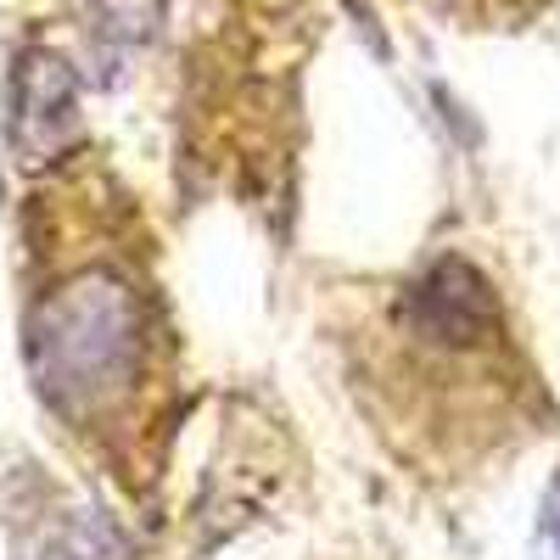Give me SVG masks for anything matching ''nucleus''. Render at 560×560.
Wrapping results in <instances>:
<instances>
[{"label": "nucleus", "instance_id": "f257e3e1", "mask_svg": "<svg viewBox=\"0 0 560 560\" xmlns=\"http://www.w3.org/2000/svg\"><path fill=\"white\" fill-rule=\"evenodd\" d=\"M135 359H140V303L124 280L84 275L39 308L34 376L51 404L84 409L118 393Z\"/></svg>", "mask_w": 560, "mask_h": 560}, {"label": "nucleus", "instance_id": "f03ea898", "mask_svg": "<svg viewBox=\"0 0 560 560\" xmlns=\"http://www.w3.org/2000/svg\"><path fill=\"white\" fill-rule=\"evenodd\" d=\"M45 124V152H57V124L73 129V79L57 57H28L18 84V140L28 147Z\"/></svg>", "mask_w": 560, "mask_h": 560}, {"label": "nucleus", "instance_id": "7ed1b4c3", "mask_svg": "<svg viewBox=\"0 0 560 560\" xmlns=\"http://www.w3.org/2000/svg\"><path fill=\"white\" fill-rule=\"evenodd\" d=\"M533 560H560V471L544 493V516H538V533H533Z\"/></svg>", "mask_w": 560, "mask_h": 560}, {"label": "nucleus", "instance_id": "20e7f679", "mask_svg": "<svg viewBox=\"0 0 560 560\" xmlns=\"http://www.w3.org/2000/svg\"><path fill=\"white\" fill-rule=\"evenodd\" d=\"M427 7L454 12V18H510V12H522L527 0H427Z\"/></svg>", "mask_w": 560, "mask_h": 560}]
</instances>
